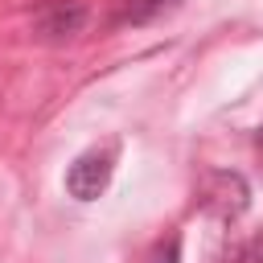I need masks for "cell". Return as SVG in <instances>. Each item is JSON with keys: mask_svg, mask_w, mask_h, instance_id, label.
<instances>
[{"mask_svg": "<svg viewBox=\"0 0 263 263\" xmlns=\"http://www.w3.org/2000/svg\"><path fill=\"white\" fill-rule=\"evenodd\" d=\"M177 255H181V247H177V238H168V242L152 255V263H177Z\"/></svg>", "mask_w": 263, "mask_h": 263, "instance_id": "6", "label": "cell"}, {"mask_svg": "<svg viewBox=\"0 0 263 263\" xmlns=\"http://www.w3.org/2000/svg\"><path fill=\"white\" fill-rule=\"evenodd\" d=\"M107 185H111V160H107L103 152L78 156V160L70 164V173H66V193L78 197V201H95Z\"/></svg>", "mask_w": 263, "mask_h": 263, "instance_id": "1", "label": "cell"}, {"mask_svg": "<svg viewBox=\"0 0 263 263\" xmlns=\"http://www.w3.org/2000/svg\"><path fill=\"white\" fill-rule=\"evenodd\" d=\"M238 263H263V234L238 247Z\"/></svg>", "mask_w": 263, "mask_h": 263, "instance_id": "5", "label": "cell"}, {"mask_svg": "<svg viewBox=\"0 0 263 263\" xmlns=\"http://www.w3.org/2000/svg\"><path fill=\"white\" fill-rule=\"evenodd\" d=\"M259 144H263V127H259Z\"/></svg>", "mask_w": 263, "mask_h": 263, "instance_id": "7", "label": "cell"}, {"mask_svg": "<svg viewBox=\"0 0 263 263\" xmlns=\"http://www.w3.org/2000/svg\"><path fill=\"white\" fill-rule=\"evenodd\" d=\"M205 205H210L218 218L242 214V210H247V185H242V177H234V173H214V177L205 181Z\"/></svg>", "mask_w": 263, "mask_h": 263, "instance_id": "2", "label": "cell"}, {"mask_svg": "<svg viewBox=\"0 0 263 263\" xmlns=\"http://www.w3.org/2000/svg\"><path fill=\"white\" fill-rule=\"evenodd\" d=\"M181 0H123V21L132 25H144V21H156L164 12H173Z\"/></svg>", "mask_w": 263, "mask_h": 263, "instance_id": "4", "label": "cell"}, {"mask_svg": "<svg viewBox=\"0 0 263 263\" xmlns=\"http://www.w3.org/2000/svg\"><path fill=\"white\" fill-rule=\"evenodd\" d=\"M86 25V8L78 0H58L37 16V33L41 37H74Z\"/></svg>", "mask_w": 263, "mask_h": 263, "instance_id": "3", "label": "cell"}]
</instances>
